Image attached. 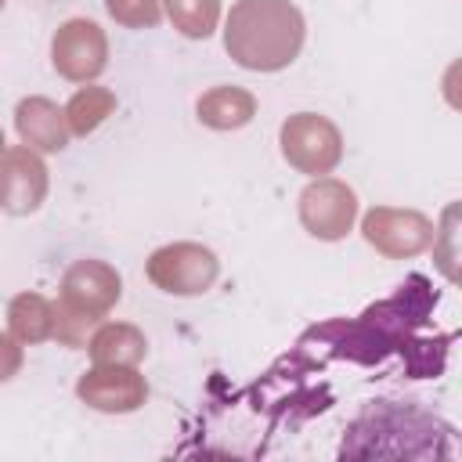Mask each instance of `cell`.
<instances>
[{"instance_id":"cell-1","label":"cell","mask_w":462,"mask_h":462,"mask_svg":"<svg viewBox=\"0 0 462 462\" xmlns=\"http://www.w3.org/2000/svg\"><path fill=\"white\" fill-rule=\"evenodd\" d=\"M307 40V18L292 0H235L224 18V51L249 72L289 69Z\"/></svg>"},{"instance_id":"cell-17","label":"cell","mask_w":462,"mask_h":462,"mask_svg":"<svg viewBox=\"0 0 462 462\" xmlns=\"http://www.w3.org/2000/svg\"><path fill=\"white\" fill-rule=\"evenodd\" d=\"M25 365V343H18L11 332H0V383L14 379Z\"/></svg>"},{"instance_id":"cell-13","label":"cell","mask_w":462,"mask_h":462,"mask_svg":"<svg viewBox=\"0 0 462 462\" xmlns=\"http://www.w3.org/2000/svg\"><path fill=\"white\" fill-rule=\"evenodd\" d=\"M54 321H58L54 300L40 292H18L7 303V332L25 346L54 339Z\"/></svg>"},{"instance_id":"cell-10","label":"cell","mask_w":462,"mask_h":462,"mask_svg":"<svg viewBox=\"0 0 462 462\" xmlns=\"http://www.w3.org/2000/svg\"><path fill=\"white\" fill-rule=\"evenodd\" d=\"M14 130H18L22 144H29L40 155L61 152L72 141V130H69V119H65V105L51 101L43 94H32V97H22L18 101V108H14Z\"/></svg>"},{"instance_id":"cell-6","label":"cell","mask_w":462,"mask_h":462,"mask_svg":"<svg viewBox=\"0 0 462 462\" xmlns=\"http://www.w3.org/2000/svg\"><path fill=\"white\" fill-rule=\"evenodd\" d=\"M119 296H123V278L108 260H76L65 267L54 303L97 325L119 303Z\"/></svg>"},{"instance_id":"cell-19","label":"cell","mask_w":462,"mask_h":462,"mask_svg":"<svg viewBox=\"0 0 462 462\" xmlns=\"http://www.w3.org/2000/svg\"><path fill=\"white\" fill-rule=\"evenodd\" d=\"M4 4H7V0H0V11H4Z\"/></svg>"},{"instance_id":"cell-2","label":"cell","mask_w":462,"mask_h":462,"mask_svg":"<svg viewBox=\"0 0 462 462\" xmlns=\"http://www.w3.org/2000/svg\"><path fill=\"white\" fill-rule=\"evenodd\" d=\"M282 159L307 177H325L343 159V134L321 112H292L278 130Z\"/></svg>"},{"instance_id":"cell-8","label":"cell","mask_w":462,"mask_h":462,"mask_svg":"<svg viewBox=\"0 0 462 462\" xmlns=\"http://www.w3.org/2000/svg\"><path fill=\"white\" fill-rule=\"evenodd\" d=\"M76 397L105 415H130L148 401V379L137 365H94L76 379Z\"/></svg>"},{"instance_id":"cell-18","label":"cell","mask_w":462,"mask_h":462,"mask_svg":"<svg viewBox=\"0 0 462 462\" xmlns=\"http://www.w3.org/2000/svg\"><path fill=\"white\" fill-rule=\"evenodd\" d=\"M7 152V141H4V130H0V155Z\"/></svg>"},{"instance_id":"cell-16","label":"cell","mask_w":462,"mask_h":462,"mask_svg":"<svg viewBox=\"0 0 462 462\" xmlns=\"http://www.w3.org/2000/svg\"><path fill=\"white\" fill-rule=\"evenodd\" d=\"M105 11L126 29H152L162 18V0H105Z\"/></svg>"},{"instance_id":"cell-3","label":"cell","mask_w":462,"mask_h":462,"mask_svg":"<svg viewBox=\"0 0 462 462\" xmlns=\"http://www.w3.org/2000/svg\"><path fill=\"white\" fill-rule=\"evenodd\" d=\"M144 274L159 292L170 296H202L220 278V260L202 242H170L144 260Z\"/></svg>"},{"instance_id":"cell-11","label":"cell","mask_w":462,"mask_h":462,"mask_svg":"<svg viewBox=\"0 0 462 462\" xmlns=\"http://www.w3.org/2000/svg\"><path fill=\"white\" fill-rule=\"evenodd\" d=\"M87 350L94 365H141L148 354V339L130 321H97Z\"/></svg>"},{"instance_id":"cell-9","label":"cell","mask_w":462,"mask_h":462,"mask_svg":"<svg viewBox=\"0 0 462 462\" xmlns=\"http://www.w3.org/2000/svg\"><path fill=\"white\" fill-rule=\"evenodd\" d=\"M51 173L40 152L14 144L0 155V209L11 217H29L47 202Z\"/></svg>"},{"instance_id":"cell-15","label":"cell","mask_w":462,"mask_h":462,"mask_svg":"<svg viewBox=\"0 0 462 462\" xmlns=\"http://www.w3.org/2000/svg\"><path fill=\"white\" fill-rule=\"evenodd\" d=\"M162 14L188 40H209L220 25V0H162Z\"/></svg>"},{"instance_id":"cell-7","label":"cell","mask_w":462,"mask_h":462,"mask_svg":"<svg viewBox=\"0 0 462 462\" xmlns=\"http://www.w3.org/2000/svg\"><path fill=\"white\" fill-rule=\"evenodd\" d=\"M51 65L69 83H94L108 69V36L90 18H69L51 36Z\"/></svg>"},{"instance_id":"cell-5","label":"cell","mask_w":462,"mask_h":462,"mask_svg":"<svg viewBox=\"0 0 462 462\" xmlns=\"http://www.w3.org/2000/svg\"><path fill=\"white\" fill-rule=\"evenodd\" d=\"M361 235L365 242L386 256V260H411L426 253L437 238V227L426 213L419 209H401V206H372L361 217Z\"/></svg>"},{"instance_id":"cell-14","label":"cell","mask_w":462,"mask_h":462,"mask_svg":"<svg viewBox=\"0 0 462 462\" xmlns=\"http://www.w3.org/2000/svg\"><path fill=\"white\" fill-rule=\"evenodd\" d=\"M112 112H116V90L94 87V83H83V87L69 97V105H65V119H69L72 137L94 134Z\"/></svg>"},{"instance_id":"cell-12","label":"cell","mask_w":462,"mask_h":462,"mask_svg":"<svg viewBox=\"0 0 462 462\" xmlns=\"http://www.w3.org/2000/svg\"><path fill=\"white\" fill-rule=\"evenodd\" d=\"M195 116L202 126L209 130H242L245 123H253L256 116V97L245 87H209L199 101H195Z\"/></svg>"},{"instance_id":"cell-4","label":"cell","mask_w":462,"mask_h":462,"mask_svg":"<svg viewBox=\"0 0 462 462\" xmlns=\"http://www.w3.org/2000/svg\"><path fill=\"white\" fill-rule=\"evenodd\" d=\"M300 224L318 242H339L354 231L357 220V191L339 177H314L296 202Z\"/></svg>"}]
</instances>
